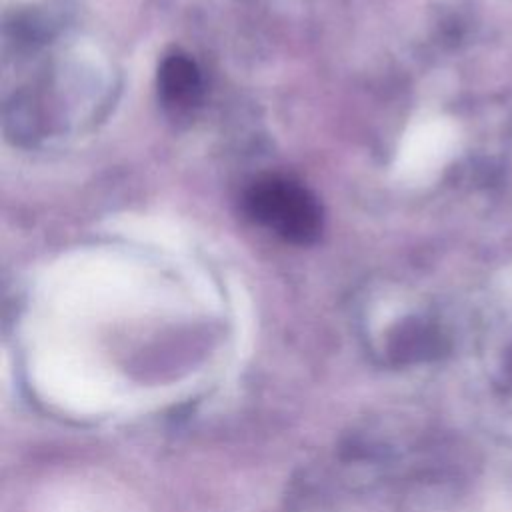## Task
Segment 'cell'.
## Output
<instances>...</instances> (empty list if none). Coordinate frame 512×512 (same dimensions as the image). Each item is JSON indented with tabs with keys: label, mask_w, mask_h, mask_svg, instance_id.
<instances>
[{
	"label": "cell",
	"mask_w": 512,
	"mask_h": 512,
	"mask_svg": "<svg viewBox=\"0 0 512 512\" xmlns=\"http://www.w3.org/2000/svg\"><path fill=\"white\" fill-rule=\"evenodd\" d=\"M244 208L252 220L292 244L314 242L322 228L318 200L286 178L268 176L254 182L244 196Z\"/></svg>",
	"instance_id": "6da1fadb"
},
{
	"label": "cell",
	"mask_w": 512,
	"mask_h": 512,
	"mask_svg": "<svg viewBox=\"0 0 512 512\" xmlns=\"http://www.w3.org/2000/svg\"><path fill=\"white\" fill-rule=\"evenodd\" d=\"M158 90L166 106L184 110L202 94V76L196 62L184 52L168 54L158 68Z\"/></svg>",
	"instance_id": "7a4b0ae2"
}]
</instances>
